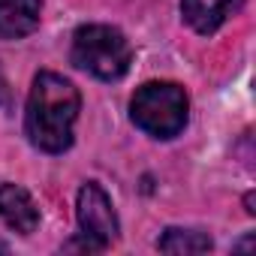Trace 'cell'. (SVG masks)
Masks as SVG:
<instances>
[{"instance_id":"277c9868","label":"cell","mask_w":256,"mask_h":256,"mask_svg":"<svg viewBox=\"0 0 256 256\" xmlns=\"http://www.w3.org/2000/svg\"><path fill=\"white\" fill-rule=\"evenodd\" d=\"M76 217H78L82 238H84L94 250H106V247H112V241L118 238V214H114V205H112L108 193H106L96 181H88V184L78 190Z\"/></svg>"},{"instance_id":"9c48e42d","label":"cell","mask_w":256,"mask_h":256,"mask_svg":"<svg viewBox=\"0 0 256 256\" xmlns=\"http://www.w3.org/2000/svg\"><path fill=\"white\" fill-rule=\"evenodd\" d=\"M6 250H10V244H6V241H0V253H6Z\"/></svg>"},{"instance_id":"6da1fadb","label":"cell","mask_w":256,"mask_h":256,"mask_svg":"<svg viewBox=\"0 0 256 256\" xmlns=\"http://www.w3.org/2000/svg\"><path fill=\"white\" fill-rule=\"evenodd\" d=\"M82 96L70 78L58 72H40L34 78L24 112V130L30 142L46 154H64L72 145V126Z\"/></svg>"},{"instance_id":"ba28073f","label":"cell","mask_w":256,"mask_h":256,"mask_svg":"<svg viewBox=\"0 0 256 256\" xmlns=\"http://www.w3.org/2000/svg\"><path fill=\"white\" fill-rule=\"evenodd\" d=\"M157 250L160 253H175V256H190V253H208L211 250V238L199 229H166L163 238L157 241Z\"/></svg>"},{"instance_id":"52a82bcc","label":"cell","mask_w":256,"mask_h":256,"mask_svg":"<svg viewBox=\"0 0 256 256\" xmlns=\"http://www.w3.org/2000/svg\"><path fill=\"white\" fill-rule=\"evenodd\" d=\"M42 16V0H0V36L22 40L36 30Z\"/></svg>"},{"instance_id":"5b68a950","label":"cell","mask_w":256,"mask_h":256,"mask_svg":"<svg viewBox=\"0 0 256 256\" xmlns=\"http://www.w3.org/2000/svg\"><path fill=\"white\" fill-rule=\"evenodd\" d=\"M0 217L18 235H30L40 226V208L34 196L24 187L10 184V181H0Z\"/></svg>"},{"instance_id":"8992f818","label":"cell","mask_w":256,"mask_h":256,"mask_svg":"<svg viewBox=\"0 0 256 256\" xmlns=\"http://www.w3.org/2000/svg\"><path fill=\"white\" fill-rule=\"evenodd\" d=\"M241 4L244 0H181V16L196 34L208 36L220 30L241 10Z\"/></svg>"},{"instance_id":"3957f363","label":"cell","mask_w":256,"mask_h":256,"mask_svg":"<svg viewBox=\"0 0 256 256\" xmlns=\"http://www.w3.org/2000/svg\"><path fill=\"white\" fill-rule=\"evenodd\" d=\"M190 114L187 90L175 82H148L130 100V118L142 133L154 139H175Z\"/></svg>"},{"instance_id":"7a4b0ae2","label":"cell","mask_w":256,"mask_h":256,"mask_svg":"<svg viewBox=\"0 0 256 256\" xmlns=\"http://www.w3.org/2000/svg\"><path fill=\"white\" fill-rule=\"evenodd\" d=\"M70 58L78 70L100 82H118L133 64V48L126 36L112 24H82L72 34Z\"/></svg>"}]
</instances>
